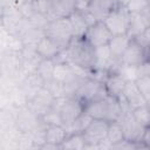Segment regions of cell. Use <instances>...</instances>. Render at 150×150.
<instances>
[{
    "label": "cell",
    "instance_id": "6da1fadb",
    "mask_svg": "<svg viewBox=\"0 0 150 150\" xmlns=\"http://www.w3.org/2000/svg\"><path fill=\"white\" fill-rule=\"evenodd\" d=\"M123 111L118 98L105 96L104 98L90 102L84 105V112L93 120H105L108 122L117 121Z\"/></svg>",
    "mask_w": 150,
    "mask_h": 150
},
{
    "label": "cell",
    "instance_id": "7a4b0ae2",
    "mask_svg": "<svg viewBox=\"0 0 150 150\" xmlns=\"http://www.w3.org/2000/svg\"><path fill=\"white\" fill-rule=\"evenodd\" d=\"M68 61L89 70L94 67V48L84 38H73L64 48Z\"/></svg>",
    "mask_w": 150,
    "mask_h": 150
},
{
    "label": "cell",
    "instance_id": "3957f363",
    "mask_svg": "<svg viewBox=\"0 0 150 150\" xmlns=\"http://www.w3.org/2000/svg\"><path fill=\"white\" fill-rule=\"evenodd\" d=\"M43 32L45 35L53 40L61 49H64L73 39V30L68 18H56L49 21Z\"/></svg>",
    "mask_w": 150,
    "mask_h": 150
},
{
    "label": "cell",
    "instance_id": "277c9868",
    "mask_svg": "<svg viewBox=\"0 0 150 150\" xmlns=\"http://www.w3.org/2000/svg\"><path fill=\"white\" fill-rule=\"evenodd\" d=\"M105 96H108V94H107L103 81L96 80L94 77L86 79L79 86V88L76 89L75 95H74V97L80 100L84 105L90 102L104 98Z\"/></svg>",
    "mask_w": 150,
    "mask_h": 150
},
{
    "label": "cell",
    "instance_id": "5b68a950",
    "mask_svg": "<svg viewBox=\"0 0 150 150\" xmlns=\"http://www.w3.org/2000/svg\"><path fill=\"white\" fill-rule=\"evenodd\" d=\"M130 13L123 5H117L103 20L104 25L111 33V35L128 34Z\"/></svg>",
    "mask_w": 150,
    "mask_h": 150
},
{
    "label": "cell",
    "instance_id": "8992f818",
    "mask_svg": "<svg viewBox=\"0 0 150 150\" xmlns=\"http://www.w3.org/2000/svg\"><path fill=\"white\" fill-rule=\"evenodd\" d=\"M21 50L4 49L0 53V74L18 80L21 79Z\"/></svg>",
    "mask_w": 150,
    "mask_h": 150
},
{
    "label": "cell",
    "instance_id": "52a82bcc",
    "mask_svg": "<svg viewBox=\"0 0 150 150\" xmlns=\"http://www.w3.org/2000/svg\"><path fill=\"white\" fill-rule=\"evenodd\" d=\"M109 122L105 120H91L82 131L86 142L84 149H97V144L107 138Z\"/></svg>",
    "mask_w": 150,
    "mask_h": 150
},
{
    "label": "cell",
    "instance_id": "ba28073f",
    "mask_svg": "<svg viewBox=\"0 0 150 150\" xmlns=\"http://www.w3.org/2000/svg\"><path fill=\"white\" fill-rule=\"evenodd\" d=\"M117 121L120 122V124L122 127L124 139L139 143V141H141V138H142L146 128H143L142 125H139L137 123V121L135 120V117L132 115V110L128 109V108L123 109V111H122V114H121V116Z\"/></svg>",
    "mask_w": 150,
    "mask_h": 150
},
{
    "label": "cell",
    "instance_id": "9c48e42d",
    "mask_svg": "<svg viewBox=\"0 0 150 150\" xmlns=\"http://www.w3.org/2000/svg\"><path fill=\"white\" fill-rule=\"evenodd\" d=\"M83 111H84V104L80 100H77L76 97H69V98L66 97L59 107L62 125L64 128H68L83 114Z\"/></svg>",
    "mask_w": 150,
    "mask_h": 150
},
{
    "label": "cell",
    "instance_id": "30bf717a",
    "mask_svg": "<svg viewBox=\"0 0 150 150\" xmlns=\"http://www.w3.org/2000/svg\"><path fill=\"white\" fill-rule=\"evenodd\" d=\"M55 102L54 95L50 93V90L47 87H42L29 101H27L26 105L40 118L49 110L52 109L53 104Z\"/></svg>",
    "mask_w": 150,
    "mask_h": 150
},
{
    "label": "cell",
    "instance_id": "8fae6325",
    "mask_svg": "<svg viewBox=\"0 0 150 150\" xmlns=\"http://www.w3.org/2000/svg\"><path fill=\"white\" fill-rule=\"evenodd\" d=\"M111 36L112 35L109 32V29L107 28V26L104 25V22L103 21H96L94 25L88 27L83 38L89 42V45L93 48H96V47L108 45Z\"/></svg>",
    "mask_w": 150,
    "mask_h": 150
},
{
    "label": "cell",
    "instance_id": "7c38bea8",
    "mask_svg": "<svg viewBox=\"0 0 150 150\" xmlns=\"http://www.w3.org/2000/svg\"><path fill=\"white\" fill-rule=\"evenodd\" d=\"M42 123L41 118L35 115L26 104L18 109L15 128L20 132H32Z\"/></svg>",
    "mask_w": 150,
    "mask_h": 150
},
{
    "label": "cell",
    "instance_id": "4fadbf2b",
    "mask_svg": "<svg viewBox=\"0 0 150 150\" xmlns=\"http://www.w3.org/2000/svg\"><path fill=\"white\" fill-rule=\"evenodd\" d=\"M149 60V49L143 48L139 45H137L135 41L130 40L127 49L122 54L120 62L122 64H128V66H138L144 61Z\"/></svg>",
    "mask_w": 150,
    "mask_h": 150
},
{
    "label": "cell",
    "instance_id": "5bb4252c",
    "mask_svg": "<svg viewBox=\"0 0 150 150\" xmlns=\"http://www.w3.org/2000/svg\"><path fill=\"white\" fill-rule=\"evenodd\" d=\"M23 16L21 12L19 11L18 6L13 4H8L4 6V13H2V25L1 27L9 34H15V30L19 26V23L22 21Z\"/></svg>",
    "mask_w": 150,
    "mask_h": 150
},
{
    "label": "cell",
    "instance_id": "9a60e30c",
    "mask_svg": "<svg viewBox=\"0 0 150 150\" xmlns=\"http://www.w3.org/2000/svg\"><path fill=\"white\" fill-rule=\"evenodd\" d=\"M121 100H123L125 102V104L134 110L135 108H138L143 104H148V102L145 101V98L142 96V94L139 93L138 88L136 87L135 81H127L124 89L122 91V95L118 97Z\"/></svg>",
    "mask_w": 150,
    "mask_h": 150
},
{
    "label": "cell",
    "instance_id": "2e32d148",
    "mask_svg": "<svg viewBox=\"0 0 150 150\" xmlns=\"http://www.w3.org/2000/svg\"><path fill=\"white\" fill-rule=\"evenodd\" d=\"M45 86V81L40 77V75L35 73H30L26 76H23L19 82V88L25 95L26 100L29 101L33 98V96Z\"/></svg>",
    "mask_w": 150,
    "mask_h": 150
},
{
    "label": "cell",
    "instance_id": "e0dca14e",
    "mask_svg": "<svg viewBox=\"0 0 150 150\" xmlns=\"http://www.w3.org/2000/svg\"><path fill=\"white\" fill-rule=\"evenodd\" d=\"M117 5L120 4L116 0H90L86 9L95 18L96 21H103Z\"/></svg>",
    "mask_w": 150,
    "mask_h": 150
},
{
    "label": "cell",
    "instance_id": "ac0fdd59",
    "mask_svg": "<svg viewBox=\"0 0 150 150\" xmlns=\"http://www.w3.org/2000/svg\"><path fill=\"white\" fill-rule=\"evenodd\" d=\"M21 59H22L21 79L23 76L30 74V73H35L36 69H38V66H39L40 61L42 60V57L38 54L36 49L33 48V47H23L21 49Z\"/></svg>",
    "mask_w": 150,
    "mask_h": 150
},
{
    "label": "cell",
    "instance_id": "d6986e66",
    "mask_svg": "<svg viewBox=\"0 0 150 150\" xmlns=\"http://www.w3.org/2000/svg\"><path fill=\"white\" fill-rule=\"evenodd\" d=\"M53 80L62 86H66L75 81H81L86 79H81L76 76L69 62H55L53 70Z\"/></svg>",
    "mask_w": 150,
    "mask_h": 150
},
{
    "label": "cell",
    "instance_id": "ffe728a7",
    "mask_svg": "<svg viewBox=\"0 0 150 150\" xmlns=\"http://www.w3.org/2000/svg\"><path fill=\"white\" fill-rule=\"evenodd\" d=\"M150 27V9L142 13H130L128 36L131 39Z\"/></svg>",
    "mask_w": 150,
    "mask_h": 150
},
{
    "label": "cell",
    "instance_id": "44dd1931",
    "mask_svg": "<svg viewBox=\"0 0 150 150\" xmlns=\"http://www.w3.org/2000/svg\"><path fill=\"white\" fill-rule=\"evenodd\" d=\"M125 82H127V80L120 73H117V71L109 73L105 76V79L103 80V83H104V87H105L108 96L118 98L122 95V91L124 89Z\"/></svg>",
    "mask_w": 150,
    "mask_h": 150
},
{
    "label": "cell",
    "instance_id": "7402d4cb",
    "mask_svg": "<svg viewBox=\"0 0 150 150\" xmlns=\"http://www.w3.org/2000/svg\"><path fill=\"white\" fill-rule=\"evenodd\" d=\"M68 136V132L63 125L50 124L46 125L45 129V143H49L60 149V145Z\"/></svg>",
    "mask_w": 150,
    "mask_h": 150
},
{
    "label": "cell",
    "instance_id": "603a6c76",
    "mask_svg": "<svg viewBox=\"0 0 150 150\" xmlns=\"http://www.w3.org/2000/svg\"><path fill=\"white\" fill-rule=\"evenodd\" d=\"M18 109L19 108L13 104L0 108V131H7L15 128Z\"/></svg>",
    "mask_w": 150,
    "mask_h": 150
},
{
    "label": "cell",
    "instance_id": "cb8c5ba5",
    "mask_svg": "<svg viewBox=\"0 0 150 150\" xmlns=\"http://www.w3.org/2000/svg\"><path fill=\"white\" fill-rule=\"evenodd\" d=\"M38 54L42 57V59H52L54 60L55 56L59 54V52L61 50V48L53 41L50 40L48 36H43L36 45L35 47Z\"/></svg>",
    "mask_w": 150,
    "mask_h": 150
},
{
    "label": "cell",
    "instance_id": "d4e9b609",
    "mask_svg": "<svg viewBox=\"0 0 150 150\" xmlns=\"http://www.w3.org/2000/svg\"><path fill=\"white\" fill-rule=\"evenodd\" d=\"M68 20L70 22L71 26V30H73V38H83L87 29H88V23L86 22L83 15L81 14L80 9H75L69 16Z\"/></svg>",
    "mask_w": 150,
    "mask_h": 150
},
{
    "label": "cell",
    "instance_id": "484cf974",
    "mask_svg": "<svg viewBox=\"0 0 150 150\" xmlns=\"http://www.w3.org/2000/svg\"><path fill=\"white\" fill-rule=\"evenodd\" d=\"M130 40L131 39L128 36V34L112 35L111 36V39L108 42V46H109V49H110V52H111V54L115 59H117V60L121 59V56L124 53V50L127 49Z\"/></svg>",
    "mask_w": 150,
    "mask_h": 150
},
{
    "label": "cell",
    "instance_id": "4316f807",
    "mask_svg": "<svg viewBox=\"0 0 150 150\" xmlns=\"http://www.w3.org/2000/svg\"><path fill=\"white\" fill-rule=\"evenodd\" d=\"M53 5V16L56 18H68L75 9V0H52Z\"/></svg>",
    "mask_w": 150,
    "mask_h": 150
},
{
    "label": "cell",
    "instance_id": "83f0119b",
    "mask_svg": "<svg viewBox=\"0 0 150 150\" xmlns=\"http://www.w3.org/2000/svg\"><path fill=\"white\" fill-rule=\"evenodd\" d=\"M86 146L84 138L82 136V132H73L69 134L66 139L60 145V149L63 150H83Z\"/></svg>",
    "mask_w": 150,
    "mask_h": 150
},
{
    "label": "cell",
    "instance_id": "f1b7e54d",
    "mask_svg": "<svg viewBox=\"0 0 150 150\" xmlns=\"http://www.w3.org/2000/svg\"><path fill=\"white\" fill-rule=\"evenodd\" d=\"M107 139L109 141V143L111 145H114V144H116V143H118V142L124 139L123 130H122V127H121L118 121L109 122L108 130H107Z\"/></svg>",
    "mask_w": 150,
    "mask_h": 150
},
{
    "label": "cell",
    "instance_id": "f546056e",
    "mask_svg": "<svg viewBox=\"0 0 150 150\" xmlns=\"http://www.w3.org/2000/svg\"><path fill=\"white\" fill-rule=\"evenodd\" d=\"M55 61L52 59H42L38 66L36 73L40 75V77L46 82L50 81L53 79V70H54Z\"/></svg>",
    "mask_w": 150,
    "mask_h": 150
},
{
    "label": "cell",
    "instance_id": "4dcf8cb0",
    "mask_svg": "<svg viewBox=\"0 0 150 150\" xmlns=\"http://www.w3.org/2000/svg\"><path fill=\"white\" fill-rule=\"evenodd\" d=\"M132 115L137 123L142 125L143 128L150 127V109H149V103L143 104L138 108H135L132 110Z\"/></svg>",
    "mask_w": 150,
    "mask_h": 150
},
{
    "label": "cell",
    "instance_id": "1f68e13d",
    "mask_svg": "<svg viewBox=\"0 0 150 150\" xmlns=\"http://www.w3.org/2000/svg\"><path fill=\"white\" fill-rule=\"evenodd\" d=\"M135 83L139 93L142 94V96L145 98V101L150 103V75L138 76L135 80Z\"/></svg>",
    "mask_w": 150,
    "mask_h": 150
},
{
    "label": "cell",
    "instance_id": "d6a6232c",
    "mask_svg": "<svg viewBox=\"0 0 150 150\" xmlns=\"http://www.w3.org/2000/svg\"><path fill=\"white\" fill-rule=\"evenodd\" d=\"M18 86H19L18 80L0 74V91H2L4 94H6L7 96H9L15 90V88Z\"/></svg>",
    "mask_w": 150,
    "mask_h": 150
},
{
    "label": "cell",
    "instance_id": "836d02e7",
    "mask_svg": "<svg viewBox=\"0 0 150 150\" xmlns=\"http://www.w3.org/2000/svg\"><path fill=\"white\" fill-rule=\"evenodd\" d=\"M125 8L129 13H142L150 9L149 0H129L125 4Z\"/></svg>",
    "mask_w": 150,
    "mask_h": 150
},
{
    "label": "cell",
    "instance_id": "e575fe53",
    "mask_svg": "<svg viewBox=\"0 0 150 150\" xmlns=\"http://www.w3.org/2000/svg\"><path fill=\"white\" fill-rule=\"evenodd\" d=\"M127 81H135L137 79V67L136 66H128V64H122L120 63L117 70Z\"/></svg>",
    "mask_w": 150,
    "mask_h": 150
},
{
    "label": "cell",
    "instance_id": "d590c367",
    "mask_svg": "<svg viewBox=\"0 0 150 150\" xmlns=\"http://www.w3.org/2000/svg\"><path fill=\"white\" fill-rule=\"evenodd\" d=\"M132 41H135L137 45H139L143 48H148L149 49V41H150V27L144 29L142 33L135 35L134 38H131Z\"/></svg>",
    "mask_w": 150,
    "mask_h": 150
},
{
    "label": "cell",
    "instance_id": "8d00e7d4",
    "mask_svg": "<svg viewBox=\"0 0 150 150\" xmlns=\"http://www.w3.org/2000/svg\"><path fill=\"white\" fill-rule=\"evenodd\" d=\"M145 75H150V62L144 61L141 64L137 66V77L138 76H145Z\"/></svg>",
    "mask_w": 150,
    "mask_h": 150
},
{
    "label": "cell",
    "instance_id": "74e56055",
    "mask_svg": "<svg viewBox=\"0 0 150 150\" xmlns=\"http://www.w3.org/2000/svg\"><path fill=\"white\" fill-rule=\"evenodd\" d=\"M8 104H11V102H9V96H7V95L4 94L2 91H0V108L6 107V105H8Z\"/></svg>",
    "mask_w": 150,
    "mask_h": 150
},
{
    "label": "cell",
    "instance_id": "f35d334b",
    "mask_svg": "<svg viewBox=\"0 0 150 150\" xmlns=\"http://www.w3.org/2000/svg\"><path fill=\"white\" fill-rule=\"evenodd\" d=\"M89 1H90V0H75V2H76V8H77V9L86 8Z\"/></svg>",
    "mask_w": 150,
    "mask_h": 150
},
{
    "label": "cell",
    "instance_id": "ab89813d",
    "mask_svg": "<svg viewBox=\"0 0 150 150\" xmlns=\"http://www.w3.org/2000/svg\"><path fill=\"white\" fill-rule=\"evenodd\" d=\"M2 13H4V5L0 4V27L2 25Z\"/></svg>",
    "mask_w": 150,
    "mask_h": 150
},
{
    "label": "cell",
    "instance_id": "60d3db41",
    "mask_svg": "<svg viewBox=\"0 0 150 150\" xmlns=\"http://www.w3.org/2000/svg\"><path fill=\"white\" fill-rule=\"evenodd\" d=\"M2 50H4V48H2V45H1V43H0V53H1V52H2Z\"/></svg>",
    "mask_w": 150,
    "mask_h": 150
}]
</instances>
